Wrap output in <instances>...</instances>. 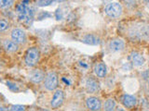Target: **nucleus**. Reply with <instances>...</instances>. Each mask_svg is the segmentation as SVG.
Masks as SVG:
<instances>
[{"instance_id":"nucleus-14","label":"nucleus","mask_w":149,"mask_h":111,"mask_svg":"<svg viewBox=\"0 0 149 111\" xmlns=\"http://www.w3.org/2000/svg\"><path fill=\"white\" fill-rule=\"evenodd\" d=\"M83 43H85L87 45H97L100 44V38L97 37L94 34H87L83 37Z\"/></svg>"},{"instance_id":"nucleus-8","label":"nucleus","mask_w":149,"mask_h":111,"mask_svg":"<svg viewBox=\"0 0 149 111\" xmlns=\"http://www.w3.org/2000/svg\"><path fill=\"white\" fill-rule=\"evenodd\" d=\"M3 47L8 53H16L19 50V44L12 39H6L3 42Z\"/></svg>"},{"instance_id":"nucleus-15","label":"nucleus","mask_w":149,"mask_h":111,"mask_svg":"<svg viewBox=\"0 0 149 111\" xmlns=\"http://www.w3.org/2000/svg\"><path fill=\"white\" fill-rule=\"evenodd\" d=\"M116 108V102L114 99H107L104 103V110L112 111Z\"/></svg>"},{"instance_id":"nucleus-16","label":"nucleus","mask_w":149,"mask_h":111,"mask_svg":"<svg viewBox=\"0 0 149 111\" xmlns=\"http://www.w3.org/2000/svg\"><path fill=\"white\" fill-rule=\"evenodd\" d=\"M14 0H0V8L6 9L13 6Z\"/></svg>"},{"instance_id":"nucleus-11","label":"nucleus","mask_w":149,"mask_h":111,"mask_svg":"<svg viewBox=\"0 0 149 111\" xmlns=\"http://www.w3.org/2000/svg\"><path fill=\"white\" fill-rule=\"evenodd\" d=\"M125 47L124 41L121 39H114L109 43V48L112 52H119Z\"/></svg>"},{"instance_id":"nucleus-18","label":"nucleus","mask_w":149,"mask_h":111,"mask_svg":"<svg viewBox=\"0 0 149 111\" xmlns=\"http://www.w3.org/2000/svg\"><path fill=\"white\" fill-rule=\"evenodd\" d=\"M53 2V0H38L36 3V5L38 7H47V6H49Z\"/></svg>"},{"instance_id":"nucleus-3","label":"nucleus","mask_w":149,"mask_h":111,"mask_svg":"<svg viewBox=\"0 0 149 111\" xmlns=\"http://www.w3.org/2000/svg\"><path fill=\"white\" fill-rule=\"evenodd\" d=\"M104 11L109 17L118 18L122 14V7L119 3H110L105 7Z\"/></svg>"},{"instance_id":"nucleus-12","label":"nucleus","mask_w":149,"mask_h":111,"mask_svg":"<svg viewBox=\"0 0 149 111\" xmlns=\"http://www.w3.org/2000/svg\"><path fill=\"white\" fill-rule=\"evenodd\" d=\"M130 58H132V62H133V64L135 65V66H138V67L143 66V65L144 64V61H146L143 56L140 53L136 52V51H133V52H132V54H130Z\"/></svg>"},{"instance_id":"nucleus-9","label":"nucleus","mask_w":149,"mask_h":111,"mask_svg":"<svg viewBox=\"0 0 149 111\" xmlns=\"http://www.w3.org/2000/svg\"><path fill=\"white\" fill-rule=\"evenodd\" d=\"M86 89L90 94H94L97 91H99L100 85L95 79L93 78H88L86 81Z\"/></svg>"},{"instance_id":"nucleus-6","label":"nucleus","mask_w":149,"mask_h":111,"mask_svg":"<svg viewBox=\"0 0 149 111\" xmlns=\"http://www.w3.org/2000/svg\"><path fill=\"white\" fill-rule=\"evenodd\" d=\"M46 75L43 71H41L39 69H36L34 71H32L29 75V80L33 83H40L41 82L44 81Z\"/></svg>"},{"instance_id":"nucleus-1","label":"nucleus","mask_w":149,"mask_h":111,"mask_svg":"<svg viewBox=\"0 0 149 111\" xmlns=\"http://www.w3.org/2000/svg\"><path fill=\"white\" fill-rule=\"evenodd\" d=\"M40 59V51L37 47H33L28 48L25 56H24V61L25 64L28 67H35L39 62Z\"/></svg>"},{"instance_id":"nucleus-7","label":"nucleus","mask_w":149,"mask_h":111,"mask_svg":"<svg viewBox=\"0 0 149 111\" xmlns=\"http://www.w3.org/2000/svg\"><path fill=\"white\" fill-rule=\"evenodd\" d=\"M86 106L90 110L97 111V110L101 109L102 102L99 98H97V97L91 96V97H88V98L86 100Z\"/></svg>"},{"instance_id":"nucleus-22","label":"nucleus","mask_w":149,"mask_h":111,"mask_svg":"<svg viewBox=\"0 0 149 111\" xmlns=\"http://www.w3.org/2000/svg\"><path fill=\"white\" fill-rule=\"evenodd\" d=\"M144 1H146V3H149V0H144Z\"/></svg>"},{"instance_id":"nucleus-23","label":"nucleus","mask_w":149,"mask_h":111,"mask_svg":"<svg viewBox=\"0 0 149 111\" xmlns=\"http://www.w3.org/2000/svg\"><path fill=\"white\" fill-rule=\"evenodd\" d=\"M148 8H149V3H148Z\"/></svg>"},{"instance_id":"nucleus-2","label":"nucleus","mask_w":149,"mask_h":111,"mask_svg":"<svg viewBox=\"0 0 149 111\" xmlns=\"http://www.w3.org/2000/svg\"><path fill=\"white\" fill-rule=\"evenodd\" d=\"M44 85L48 91H54L58 88L59 79L57 73L54 71H50L46 75L44 79Z\"/></svg>"},{"instance_id":"nucleus-4","label":"nucleus","mask_w":149,"mask_h":111,"mask_svg":"<svg viewBox=\"0 0 149 111\" xmlns=\"http://www.w3.org/2000/svg\"><path fill=\"white\" fill-rule=\"evenodd\" d=\"M10 37L14 42H16V43L19 45L25 44L26 40H27V36H26L25 32L20 29V28H15V29H13L10 32Z\"/></svg>"},{"instance_id":"nucleus-21","label":"nucleus","mask_w":149,"mask_h":111,"mask_svg":"<svg viewBox=\"0 0 149 111\" xmlns=\"http://www.w3.org/2000/svg\"><path fill=\"white\" fill-rule=\"evenodd\" d=\"M53 1H55V2H58V3H62V2L66 1V0H53Z\"/></svg>"},{"instance_id":"nucleus-5","label":"nucleus","mask_w":149,"mask_h":111,"mask_svg":"<svg viewBox=\"0 0 149 111\" xmlns=\"http://www.w3.org/2000/svg\"><path fill=\"white\" fill-rule=\"evenodd\" d=\"M64 100V94L63 90H56L53 94L52 99L50 101V106L52 108H58L63 105Z\"/></svg>"},{"instance_id":"nucleus-17","label":"nucleus","mask_w":149,"mask_h":111,"mask_svg":"<svg viewBox=\"0 0 149 111\" xmlns=\"http://www.w3.org/2000/svg\"><path fill=\"white\" fill-rule=\"evenodd\" d=\"M9 27V22L7 20H0V32L6 31Z\"/></svg>"},{"instance_id":"nucleus-19","label":"nucleus","mask_w":149,"mask_h":111,"mask_svg":"<svg viewBox=\"0 0 149 111\" xmlns=\"http://www.w3.org/2000/svg\"><path fill=\"white\" fill-rule=\"evenodd\" d=\"M25 108L23 106H21V105H15V106H12L10 108V110H19V111H22L24 110Z\"/></svg>"},{"instance_id":"nucleus-10","label":"nucleus","mask_w":149,"mask_h":111,"mask_svg":"<svg viewBox=\"0 0 149 111\" xmlns=\"http://www.w3.org/2000/svg\"><path fill=\"white\" fill-rule=\"evenodd\" d=\"M121 103L124 105V106L128 108H132L136 106L137 100L134 96L130 95H123L121 96Z\"/></svg>"},{"instance_id":"nucleus-20","label":"nucleus","mask_w":149,"mask_h":111,"mask_svg":"<svg viewBox=\"0 0 149 111\" xmlns=\"http://www.w3.org/2000/svg\"><path fill=\"white\" fill-rule=\"evenodd\" d=\"M56 18H57V20H58V21H59V20H62L63 16H62V12H61L60 9H58V10L56 11Z\"/></svg>"},{"instance_id":"nucleus-13","label":"nucleus","mask_w":149,"mask_h":111,"mask_svg":"<svg viewBox=\"0 0 149 111\" xmlns=\"http://www.w3.org/2000/svg\"><path fill=\"white\" fill-rule=\"evenodd\" d=\"M94 72L95 74L100 78H104L105 77L106 73H107V68H106V65L104 63H98L95 65L94 67Z\"/></svg>"}]
</instances>
